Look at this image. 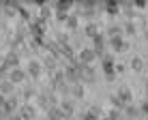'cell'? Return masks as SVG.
<instances>
[{"label":"cell","instance_id":"3","mask_svg":"<svg viewBox=\"0 0 148 120\" xmlns=\"http://www.w3.org/2000/svg\"><path fill=\"white\" fill-rule=\"evenodd\" d=\"M64 77H67V82L73 86V84H79L82 82V75H79V64H69L67 69H64Z\"/></svg>","mask_w":148,"mask_h":120},{"label":"cell","instance_id":"32","mask_svg":"<svg viewBox=\"0 0 148 120\" xmlns=\"http://www.w3.org/2000/svg\"><path fill=\"white\" fill-rule=\"evenodd\" d=\"M11 120H22V118H19L17 114H15V116H11Z\"/></svg>","mask_w":148,"mask_h":120},{"label":"cell","instance_id":"35","mask_svg":"<svg viewBox=\"0 0 148 120\" xmlns=\"http://www.w3.org/2000/svg\"><path fill=\"white\" fill-rule=\"evenodd\" d=\"M146 99H148V86H146Z\"/></svg>","mask_w":148,"mask_h":120},{"label":"cell","instance_id":"37","mask_svg":"<svg viewBox=\"0 0 148 120\" xmlns=\"http://www.w3.org/2000/svg\"><path fill=\"white\" fill-rule=\"evenodd\" d=\"M146 120H148V118H146Z\"/></svg>","mask_w":148,"mask_h":120},{"label":"cell","instance_id":"34","mask_svg":"<svg viewBox=\"0 0 148 120\" xmlns=\"http://www.w3.org/2000/svg\"><path fill=\"white\" fill-rule=\"evenodd\" d=\"M64 120H75V118H73V116H67V118H64Z\"/></svg>","mask_w":148,"mask_h":120},{"label":"cell","instance_id":"13","mask_svg":"<svg viewBox=\"0 0 148 120\" xmlns=\"http://www.w3.org/2000/svg\"><path fill=\"white\" fill-rule=\"evenodd\" d=\"M140 114H142V112H140V107H135L133 103H129L125 109H122V116H125L127 120H135L137 116H140Z\"/></svg>","mask_w":148,"mask_h":120},{"label":"cell","instance_id":"4","mask_svg":"<svg viewBox=\"0 0 148 120\" xmlns=\"http://www.w3.org/2000/svg\"><path fill=\"white\" fill-rule=\"evenodd\" d=\"M17 116L22 120H34L37 118V109H34V105H30V103H22L19 109H17Z\"/></svg>","mask_w":148,"mask_h":120},{"label":"cell","instance_id":"22","mask_svg":"<svg viewBox=\"0 0 148 120\" xmlns=\"http://www.w3.org/2000/svg\"><path fill=\"white\" fill-rule=\"evenodd\" d=\"M64 24H67L69 30H75V28L79 26V19H77V15H69V19H67Z\"/></svg>","mask_w":148,"mask_h":120},{"label":"cell","instance_id":"33","mask_svg":"<svg viewBox=\"0 0 148 120\" xmlns=\"http://www.w3.org/2000/svg\"><path fill=\"white\" fill-rule=\"evenodd\" d=\"M144 39H146V41H148V30H146V32H144Z\"/></svg>","mask_w":148,"mask_h":120},{"label":"cell","instance_id":"16","mask_svg":"<svg viewBox=\"0 0 148 120\" xmlns=\"http://www.w3.org/2000/svg\"><path fill=\"white\" fill-rule=\"evenodd\" d=\"M0 94H4V97H11V94H13V84L9 82V79L0 82Z\"/></svg>","mask_w":148,"mask_h":120},{"label":"cell","instance_id":"25","mask_svg":"<svg viewBox=\"0 0 148 120\" xmlns=\"http://www.w3.org/2000/svg\"><path fill=\"white\" fill-rule=\"evenodd\" d=\"M110 103H112V105H114V109H120V112H122V109H125V107H127V105H125V103H120V99H118V97H116V94H114V97H110Z\"/></svg>","mask_w":148,"mask_h":120},{"label":"cell","instance_id":"15","mask_svg":"<svg viewBox=\"0 0 148 120\" xmlns=\"http://www.w3.org/2000/svg\"><path fill=\"white\" fill-rule=\"evenodd\" d=\"M64 118H67V116H64V112L60 109V105L47 109V120H64Z\"/></svg>","mask_w":148,"mask_h":120},{"label":"cell","instance_id":"18","mask_svg":"<svg viewBox=\"0 0 148 120\" xmlns=\"http://www.w3.org/2000/svg\"><path fill=\"white\" fill-rule=\"evenodd\" d=\"M122 32H125V34H129V37H135L137 28H135V24L129 19V22H125V24H122Z\"/></svg>","mask_w":148,"mask_h":120},{"label":"cell","instance_id":"24","mask_svg":"<svg viewBox=\"0 0 148 120\" xmlns=\"http://www.w3.org/2000/svg\"><path fill=\"white\" fill-rule=\"evenodd\" d=\"M79 120H101V116H97V114H92L90 109H86L84 114H79Z\"/></svg>","mask_w":148,"mask_h":120},{"label":"cell","instance_id":"1","mask_svg":"<svg viewBox=\"0 0 148 120\" xmlns=\"http://www.w3.org/2000/svg\"><path fill=\"white\" fill-rule=\"evenodd\" d=\"M101 69H103L105 79H114L116 77V64H114V58H112L110 54H105V56L101 58Z\"/></svg>","mask_w":148,"mask_h":120},{"label":"cell","instance_id":"31","mask_svg":"<svg viewBox=\"0 0 148 120\" xmlns=\"http://www.w3.org/2000/svg\"><path fill=\"white\" fill-rule=\"evenodd\" d=\"M4 103H7V97H4V94H0V107H4Z\"/></svg>","mask_w":148,"mask_h":120},{"label":"cell","instance_id":"26","mask_svg":"<svg viewBox=\"0 0 148 120\" xmlns=\"http://www.w3.org/2000/svg\"><path fill=\"white\" fill-rule=\"evenodd\" d=\"M108 34H110V39L112 37H118V34H122V28L120 26H110L108 28Z\"/></svg>","mask_w":148,"mask_h":120},{"label":"cell","instance_id":"10","mask_svg":"<svg viewBox=\"0 0 148 120\" xmlns=\"http://www.w3.org/2000/svg\"><path fill=\"white\" fill-rule=\"evenodd\" d=\"M26 77H28V73L24 71V69H19V67L9 71V82H11V84H22Z\"/></svg>","mask_w":148,"mask_h":120},{"label":"cell","instance_id":"5","mask_svg":"<svg viewBox=\"0 0 148 120\" xmlns=\"http://www.w3.org/2000/svg\"><path fill=\"white\" fill-rule=\"evenodd\" d=\"M39 105L41 107H45V109H52L58 105V101H56V94L49 90V92H43V94H39Z\"/></svg>","mask_w":148,"mask_h":120},{"label":"cell","instance_id":"21","mask_svg":"<svg viewBox=\"0 0 148 120\" xmlns=\"http://www.w3.org/2000/svg\"><path fill=\"white\" fill-rule=\"evenodd\" d=\"M131 69H133L135 73H140V71H144V60H142L140 56H135L133 60H131Z\"/></svg>","mask_w":148,"mask_h":120},{"label":"cell","instance_id":"20","mask_svg":"<svg viewBox=\"0 0 148 120\" xmlns=\"http://www.w3.org/2000/svg\"><path fill=\"white\" fill-rule=\"evenodd\" d=\"M71 97L73 99H84V86L73 84V86H71Z\"/></svg>","mask_w":148,"mask_h":120},{"label":"cell","instance_id":"17","mask_svg":"<svg viewBox=\"0 0 148 120\" xmlns=\"http://www.w3.org/2000/svg\"><path fill=\"white\" fill-rule=\"evenodd\" d=\"M84 32H86V37H90V39H95L97 34H99V26H97L95 22H90V24H86V28H84Z\"/></svg>","mask_w":148,"mask_h":120},{"label":"cell","instance_id":"19","mask_svg":"<svg viewBox=\"0 0 148 120\" xmlns=\"http://www.w3.org/2000/svg\"><path fill=\"white\" fill-rule=\"evenodd\" d=\"M54 9L58 13H64V11H69V9H73V2H71V0H64V2H56L54 4Z\"/></svg>","mask_w":148,"mask_h":120},{"label":"cell","instance_id":"29","mask_svg":"<svg viewBox=\"0 0 148 120\" xmlns=\"http://www.w3.org/2000/svg\"><path fill=\"white\" fill-rule=\"evenodd\" d=\"M32 94H34V90H32V88H26V90H24V97H26V99H30Z\"/></svg>","mask_w":148,"mask_h":120},{"label":"cell","instance_id":"8","mask_svg":"<svg viewBox=\"0 0 148 120\" xmlns=\"http://www.w3.org/2000/svg\"><path fill=\"white\" fill-rule=\"evenodd\" d=\"M26 73H28L32 79L41 77V73H43V64H41L39 60H30V62H28V67H26Z\"/></svg>","mask_w":148,"mask_h":120},{"label":"cell","instance_id":"11","mask_svg":"<svg viewBox=\"0 0 148 120\" xmlns=\"http://www.w3.org/2000/svg\"><path fill=\"white\" fill-rule=\"evenodd\" d=\"M95 60H97V52L92 47H90V49L86 47V49H82V52H79V62L82 64H92Z\"/></svg>","mask_w":148,"mask_h":120},{"label":"cell","instance_id":"23","mask_svg":"<svg viewBox=\"0 0 148 120\" xmlns=\"http://www.w3.org/2000/svg\"><path fill=\"white\" fill-rule=\"evenodd\" d=\"M103 9H105V11H108L110 15H116V13L120 11V4H116V2H108V4H103Z\"/></svg>","mask_w":148,"mask_h":120},{"label":"cell","instance_id":"6","mask_svg":"<svg viewBox=\"0 0 148 120\" xmlns=\"http://www.w3.org/2000/svg\"><path fill=\"white\" fill-rule=\"evenodd\" d=\"M92 43H95V47H92V49L97 52V58L101 60V58L105 56L103 49H105V45H108V39H105V34H103V32H99V34H97V37L92 39Z\"/></svg>","mask_w":148,"mask_h":120},{"label":"cell","instance_id":"36","mask_svg":"<svg viewBox=\"0 0 148 120\" xmlns=\"http://www.w3.org/2000/svg\"><path fill=\"white\" fill-rule=\"evenodd\" d=\"M146 86H148V79H146Z\"/></svg>","mask_w":148,"mask_h":120},{"label":"cell","instance_id":"14","mask_svg":"<svg viewBox=\"0 0 148 120\" xmlns=\"http://www.w3.org/2000/svg\"><path fill=\"white\" fill-rule=\"evenodd\" d=\"M58 105H60V109H62V112H64V116H73V114H75L73 101H71L69 97H64V99H62V101H60Z\"/></svg>","mask_w":148,"mask_h":120},{"label":"cell","instance_id":"27","mask_svg":"<svg viewBox=\"0 0 148 120\" xmlns=\"http://www.w3.org/2000/svg\"><path fill=\"white\" fill-rule=\"evenodd\" d=\"M140 112L148 118V99H144V101H142V105H140Z\"/></svg>","mask_w":148,"mask_h":120},{"label":"cell","instance_id":"12","mask_svg":"<svg viewBox=\"0 0 148 120\" xmlns=\"http://www.w3.org/2000/svg\"><path fill=\"white\" fill-rule=\"evenodd\" d=\"M2 109L9 114V116H13V114L19 109V101H17V97H13V94H11V97H7V103H4V107H2Z\"/></svg>","mask_w":148,"mask_h":120},{"label":"cell","instance_id":"2","mask_svg":"<svg viewBox=\"0 0 148 120\" xmlns=\"http://www.w3.org/2000/svg\"><path fill=\"white\" fill-rule=\"evenodd\" d=\"M79 64V75H82V82L84 84H88V86H92V84L97 82V71L90 64H82V62H77Z\"/></svg>","mask_w":148,"mask_h":120},{"label":"cell","instance_id":"9","mask_svg":"<svg viewBox=\"0 0 148 120\" xmlns=\"http://www.w3.org/2000/svg\"><path fill=\"white\" fill-rule=\"evenodd\" d=\"M116 97H118L120 103H125V105H129L131 101H133V92H131L129 86H120L118 90H116Z\"/></svg>","mask_w":148,"mask_h":120},{"label":"cell","instance_id":"28","mask_svg":"<svg viewBox=\"0 0 148 120\" xmlns=\"http://www.w3.org/2000/svg\"><path fill=\"white\" fill-rule=\"evenodd\" d=\"M90 112L97 114V116H101V107H99V105H92V107H90Z\"/></svg>","mask_w":148,"mask_h":120},{"label":"cell","instance_id":"7","mask_svg":"<svg viewBox=\"0 0 148 120\" xmlns=\"http://www.w3.org/2000/svg\"><path fill=\"white\" fill-rule=\"evenodd\" d=\"M108 43H110V47L114 49V52H120V54L129 49V43H127L125 39H122V34H118V37H112Z\"/></svg>","mask_w":148,"mask_h":120},{"label":"cell","instance_id":"30","mask_svg":"<svg viewBox=\"0 0 148 120\" xmlns=\"http://www.w3.org/2000/svg\"><path fill=\"white\" fill-rule=\"evenodd\" d=\"M4 118H9V114H7V112H4V109H2V107H0V120H4Z\"/></svg>","mask_w":148,"mask_h":120}]
</instances>
